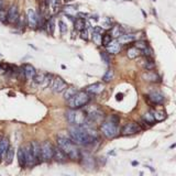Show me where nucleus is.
<instances>
[{"mask_svg":"<svg viewBox=\"0 0 176 176\" xmlns=\"http://www.w3.org/2000/svg\"><path fill=\"white\" fill-rule=\"evenodd\" d=\"M85 90L90 95H99L100 92L105 90V85L102 83H94V84L87 86Z\"/></svg>","mask_w":176,"mask_h":176,"instance_id":"obj_19","label":"nucleus"},{"mask_svg":"<svg viewBox=\"0 0 176 176\" xmlns=\"http://www.w3.org/2000/svg\"><path fill=\"white\" fill-rule=\"evenodd\" d=\"M68 84L64 81L61 76H53V78L51 79L49 87L51 88V90L54 92H62L66 89Z\"/></svg>","mask_w":176,"mask_h":176,"instance_id":"obj_10","label":"nucleus"},{"mask_svg":"<svg viewBox=\"0 0 176 176\" xmlns=\"http://www.w3.org/2000/svg\"><path fill=\"white\" fill-rule=\"evenodd\" d=\"M122 33H123L122 28L119 26V24H113V26H111V29H110V32H109V34L111 35V38L112 39H118Z\"/></svg>","mask_w":176,"mask_h":176,"instance_id":"obj_29","label":"nucleus"},{"mask_svg":"<svg viewBox=\"0 0 176 176\" xmlns=\"http://www.w3.org/2000/svg\"><path fill=\"white\" fill-rule=\"evenodd\" d=\"M68 134L72 141L81 147L94 144L99 139L98 132L88 126H72L68 129Z\"/></svg>","mask_w":176,"mask_h":176,"instance_id":"obj_1","label":"nucleus"},{"mask_svg":"<svg viewBox=\"0 0 176 176\" xmlns=\"http://www.w3.org/2000/svg\"><path fill=\"white\" fill-rule=\"evenodd\" d=\"M9 145H10L9 139L1 138V136H0V161L5 157V155H6V152H7V150H8Z\"/></svg>","mask_w":176,"mask_h":176,"instance_id":"obj_25","label":"nucleus"},{"mask_svg":"<svg viewBox=\"0 0 176 176\" xmlns=\"http://www.w3.org/2000/svg\"><path fill=\"white\" fill-rule=\"evenodd\" d=\"M112 40V38H111V35L109 34V33H105V34L101 35V45L102 46H106L108 45V44L110 43V41Z\"/></svg>","mask_w":176,"mask_h":176,"instance_id":"obj_36","label":"nucleus"},{"mask_svg":"<svg viewBox=\"0 0 176 176\" xmlns=\"http://www.w3.org/2000/svg\"><path fill=\"white\" fill-rule=\"evenodd\" d=\"M18 163L22 168H26V159H24V150L23 147H21L18 150Z\"/></svg>","mask_w":176,"mask_h":176,"instance_id":"obj_33","label":"nucleus"},{"mask_svg":"<svg viewBox=\"0 0 176 176\" xmlns=\"http://www.w3.org/2000/svg\"><path fill=\"white\" fill-rule=\"evenodd\" d=\"M79 161L81 162V164L84 165L85 167H94L95 166V160L92 159L89 154L87 153H81V157Z\"/></svg>","mask_w":176,"mask_h":176,"instance_id":"obj_23","label":"nucleus"},{"mask_svg":"<svg viewBox=\"0 0 176 176\" xmlns=\"http://www.w3.org/2000/svg\"><path fill=\"white\" fill-rule=\"evenodd\" d=\"M58 26H60V31H61L62 34H65L67 32V26H66V23L64 22V21L60 20L58 21Z\"/></svg>","mask_w":176,"mask_h":176,"instance_id":"obj_39","label":"nucleus"},{"mask_svg":"<svg viewBox=\"0 0 176 176\" xmlns=\"http://www.w3.org/2000/svg\"><path fill=\"white\" fill-rule=\"evenodd\" d=\"M65 0H45L44 1V8L41 9V11L43 12L44 10L47 11V19L52 18L53 16L57 15L64 7Z\"/></svg>","mask_w":176,"mask_h":176,"instance_id":"obj_5","label":"nucleus"},{"mask_svg":"<svg viewBox=\"0 0 176 176\" xmlns=\"http://www.w3.org/2000/svg\"><path fill=\"white\" fill-rule=\"evenodd\" d=\"M140 65H141L142 68H144L145 71H151V69L155 68V63H154V61L152 60V57H147V56H143Z\"/></svg>","mask_w":176,"mask_h":176,"instance_id":"obj_24","label":"nucleus"},{"mask_svg":"<svg viewBox=\"0 0 176 176\" xmlns=\"http://www.w3.org/2000/svg\"><path fill=\"white\" fill-rule=\"evenodd\" d=\"M89 30L87 29V26L85 28V29H83L81 31H79V36H81V39H83V40L85 41H88L89 40Z\"/></svg>","mask_w":176,"mask_h":176,"instance_id":"obj_38","label":"nucleus"},{"mask_svg":"<svg viewBox=\"0 0 176 176\" xmlns=\"http://www.w3.org/2000/svg\"><path fill=\"white\" fill-rule=\"evenodd\" d=\"M74 28H75V30H77V31H81L83 29H85L87 26L86 24V20H85L84 18H77V19H74Z\"/></svg>","mask_w":176,"mask_h":176,"instance_id":"obj_30","label":"nucleus"},{"mask_svg":"<svg viewBox=\"0 0 176 176\" xmlns=\"http://www.w3.org/2000/svg\"><path fill=\"white\" fill-rule=\"evenodd\" d=\"M101 31H102V30L97 26V28L94 29V31H92L91 33V40L96 45H99V44L101 43V35H102L101 34Z\"/></svg>","mask_w":176,"mask_h":176,"instance_id":"obj_28","label":"nucleus"},{"mask_svg":"<svg viewBox=\"0 0 176 176\" xmlns=\"http://www.w3.org/2000/svg\"><path fill=\"white\" fill-rule=\"evenodd\" d=\"M26 21L31 29H36L40 26V16L33 9H29L26 12Z\"/></svg>","mask_w":176,"mask_h":176,"instance_id":"obj_12","label":"nucleus"},{"mask_svg":"<svg viewBox=\"0 0 176 176\" xmlns=\"http://www.w3.org/2000/svg\"><path fill=\"white\" fill-rule=\"evenodd\" d=\"M5 8V2H3V0H0V10H2Z\"/></svg>","mask_w":176,"mask_h":176,"instance_id":"obj_43","label":"nucleus"},{"mask_svg":"<svg viewBox=\"0 0 176 176\" xmlns=\"http://www.w3.org/2000/svg\"><path fill=\"white\" fill-rule=\"evenodd\" d=\"M142 79L147 83H160L161 81V77L156 72H154L153 69L151 71H145L143 74L141 75Z\"/></svg>","mask_w":176,"mask_h":176,"instance_id":"obj_15","label":"nucleus"},{"mask_svg":"<svg viewBox=\"0 0 176 176\" xmlns=\"http://www.w3.org/2000/svg\"><path fill=\"white\" fill-rule=\"evenodd\" d=\"M117 40H118V42L120 44H128L139 40V36L136 34H134V33H122Z\"/></svg>","mask_w":176,"mask_h":176,"instance_id":"obj_21","label":"nucleus"},{"mask_svg":"<svg viewBox=\"0 0 176 176\" xmlns=\"http://www.w3.org/2000/svg\"><path fill=\"white\" fill-rule=\"evenodd\" d=\"M100 131L102 132L106 138L108 139H112L116 138L118 136V132H119V129H118V123H115L113 121L111 120H104L101 122V126H100Z\"/></svg>","mask_w":176,"mask_h":176,"instance_id":"obj_6","label":"nucleus"},{"mask_svg":"<svg viewBox=\"0 0 176 176\" xmlns=\"http://www.w3.org/2000/svg\"><path fill=\"white\" fill-rule=\"evenodd\" d=\"M141 126L134 121H130L126 123L121 129L122 136H132L134 133H138L139 131H141Z\"/></svg>","mask_w":176,"mask_h":176,"instance_id":"obj_11","label":"nucleus"},{"mask_svg":"<svg viewBox=\"0 0 176 176\" xmlns=\"http://www.w3.org/2000/svg\"><path fill=\"white\" fill-rule=\"evenodd\" d=\"M105 47H106V51L108 52V54H118L121 51V44L119 43L118 40H113V39Z\"/></svg>","mask_w":176,"mask_h":176,"instance_id":"obj_20","label":"nucleus"},{"mask_svg":"<svg viewBox=\"0 0 176 176\" xmlns=\"http://www.w3.org/2000/svg\"><path fill=\"white\" fill-rule=\"evenodd\" d=\"M20 15H19V8H18L17 5H11L10 8L8 9L7 11V19L6 22L9 24H16L18 22V19H19Z\"/></svg>","mask_w":176,"mask_h":176,"instance_id":"obj_13","label":"nucleus"},{"mask_svg":"<svg viewBox=\"0 0 176 176\" xmlns=\"http://www.w3.org/2000/svg\"><path fill=\"white\" fill-rule=\"evenodd\" d=\"M30 147H31V152L33 154V157L35 160V164L38 165L40 164L41 162V149H40V143L38 141H32L31 144H30Z\"/></svg>","mask_w":176,"mask_h":176,"instance_id":"obj_18","label":"nucleus"},{"mask_svg":"<svg viewBox=\"0 0 176 176\" xmlns=\"http://www.w3.org/2000/svg\"><path fill=\"white\" fill-rule=\"evenodd\" d=\"M23 150H24V159H26V167H33L35 164V160L33 157V154L31 152V147L30 145H26V147H23Z\"/></svg>","mask_w":176,"mask_h":176,"instance_id":"obj_17","label":"nucleus"},{"mask_svg":"<svg viewBox=\"0 0 176 176\" xmlns=\"http://www.w3.org/2000/svg\"><path fill=\"white\" fill-rule=\"evenodd\" d=\"M53 159L57 162V163H66L68 157L65 155V153H64L60 147H54V150H53Z\"/></svg>","mask_w":176,"mask_h":176,"instance_id":"obj_22","label":"nucleus"},{"mask_svg":"<svg viewBox=\"0 0 176 176\" xmlns=\"http://www.w3.org/2000/svg\"><path fill=\"white\" fill-rule=\"evenodd\" d=\"M66 120L71 126H88V122H90L87 113L81 108L68 110L66 112Z\"/></svg>","mask_w":176,"mask_h":176,"instance_id":"obj_3","label":"nucleus"},{"mask_svg":"<svg viewBox=\"0 0 176 176\" xmlns=\"http://www.w3.org/2000/svg\"><path fill=\"white\" fill-rule=\"evenodd\" d=\"M13 155H15V150H13V147L9 145L8 150L6 152V155H5L7 159V164H11L12 160H13Z\"/></svg>","mask_w":176,"mask_h":176,"instance_id":"obj_35","label":"nucleus"},{"mask_svg":"<svg viewBox=\"0 0 176 176\" xmlns=\"http://www.w3.org/2000/svg\"><path fill=\"white\" fill-rule=\"evenodd\" d=\"M122 98H123V94H122V92H118L117 96H116V99L118 101H120V100H122Z\"/></svg>","mask_w":176,"mask_h":176,"instance_id":"obj_42","label":"nucleus"},{"mask_svg":"<svg viewBox=\"0 0 176 176\" xmlns=\"http://www.w3.org/2000/svg\"><path fill=\"white\" fill-rule=\"evenodd\" d=\"M57 147L63 151L65 155L73 161H79L81 157V151L78 149V145L71 139L58 136L57 138Z\"/></svg>","mask_w":176,"mask_h":176,"instance_id":"obj_2","label":"nucleus"},{"mask_svg":"<svg viewBox=\"0 0 176 176\" xmlns=\"http://www.w3.org/2000/svg\"><path fill=\"white\" fill-rule=\"evenodd\" d=\"M77 91H78V90H77V88H76V87H74V86L68 87V86H67L66 89L64 90V99H65V100H68V99L71 98V97H73V96L75 95Z\"/></svg>","mask_w":176,"mask_h":176,"instance_id":"obj_32","label":"nucleus"},{"mask_svg":"<svg viewBox=\"0 0 176 176\" xmlns=\"http://www.w3.org/2000/svg\"><path fill=\"white\" fill-rule=\"evenodd\" d=\"M142 121L144 122V123H147V126H153V124L155 123L154 117H153V115H152V112H151V111H149V112H145L144 115L142 116Z\"/></svg>","mask_w":176,"mask_h":176,"instance_id":"obj_31","label":"nucleus"},{"mask_svg":"<svg viewBox=\"0 0 176 176\" xmlns=\"http://www.w3.org/2000/svg\"><path fill=\"white\" fill-rule=\"evenodd\" d=\"M151 112H152V115H153L155 122L163 121V120H165V119H166V117H167V115H166V112H165L164 110L160 109V108H155V109H153L152 111H151Z\"/></svg>","mask_w":176,"mask_h":176,"instance_id":"obj_26","label":"nucleus"},{"mask_svg":"<svg viewBox=\"0 0 176 176\" xmlns=\"http://www.w3.org/2000/svg\"><path fill=\"white\" fill-rule=\"evenodd\" d=\"M153 1H155V0H153Z\"/></svg>","mask_w":176,"mask_h":176,"instance_id":"obj_45","label":"nucleus"},{"mask_svg":"<svg viewBox=\"0 0 176 176\" xmlns=\"http://www.w3.org/2000/svg\"><path fill=\"white\" fill-rule=\"evenodd\" d=\"M127 56L130 60H136V58L140 57L141 56V50L138 49L136 46H131L130 49H128L127 51Z\"/></svg>","mask_w":176,"mask_h":176,"instance_id":"obj_27","label":"nucleus"},{"mask_svg":"<svg viewBox=\"0 0 176 176\" xmlns=\"http://www.w3.org/2000/svg\"><path fill=\"white\" fill-rule=\"evenodd\" d=\"M45 29H46V31H47V33H49L50 35H52L53 33H54L55 24H54V20H53L52 18L47 19V22H46V24H45Z\"/></svg>","mask_w":176,"mask_h":176,"instance_id":"obj_34","label":"nucleus"},{"mask_svg":"<svg viewBox=\"0 0 176 176\" xmlns=\"http://www.w3.org/2000/svg\"><path fill=\"white\" fill-rule=\"evenodd\" d=\"M21 69H22V73H23V78H26L28 81H32V78L33 76L35 75V73H36V69L33 65L31 64H23L22 66H21Z\"/></svg>","mask_w":176,"mask_h":176,"instance_id":"obj_16","label":"nucleus"},{"mask_svg":"<svg viewBox=\"0 0 176 176\" xmlns=\"http://www.w3.org/2000/svg\"><path fill=\"white\" fill-rule=\"evenodd\" d=\"M112 78H113V72L111 69H107L106 73L104 74V76H102V81H106V83H109Z\"/></svg>","mask_w":176,"mask_h":176,"instance_id":"obj_37","label":"nucleus"},{"mask_svg":"<svg viewBox=\"0 0 176 176\" xmlns=\"http://www.w3.org/2000/svg\"><path fill=\"white\" fill-rule=\"evenodd\" d=\"M175 147H176V144H172V145H171V149H174Z\"/></svg>","mask_w":176,"mask_h":176,"instance_id":"obj_44","label":"nucleus"},{"mask_svg":"<svg viewBox=\"0 0 176 176\" xmlns=\"http://www.w3.org/2000/svg\"><path fill=\"white\" fill-rule=\"evenodd\" d=\"M66 101L69 109H79L88 105L90 101V94H88L86 90H81Z\"/></svg>","mask_w":176,"mask_h":176,"instance_id":"obj_4","label":"nucleus"},{"mask_svg":"<svg viewBox=\"0 0 176 176\" xmlns=\"http://www.w3.org/2000/svg\"><path fill=\"white\" fill-rule=\"evenodd\" d=\"M147 98L149 99L151 105L153 106H161L164 102V96L160 91H152L147 96Z\"/></svg>","mask_w":176,"mask_h":176,"instance_id":"obj_14","label":"nucleus"},{"mask_svg":"<svg viewBox=\"0 0 176 176\" xmlns=\"http://www.w3.org/2000/svg\"><path fill=\"white\" fill-rule=\"evenodd\" d=\"M87 117L89 119L90 122H102L106 118V115H105L104 110L101 108L97 107H90L89 109L87 110Z\"/></svg>","mask_w":176,"mask_h":176,"instance_id":"obj_8","label":"nucleus"},{"mask_svg":"<svg viewBox=\"0 0 176 176\" xmlns=\"http://www.w3.org/2000/svg\"><path fill=\"white\" fill-rule=\"evenodd\" d=\"M100 56L101 58H102V61H104L105 64H109L110 63V57H109V55H108V52H100Z\"/></svg>","mask_w":176,"mask_h":176,"instance_id":"obj_40","label":"nucleus"},{"mask_svg":"<svg viewBox=\"0 0 176 176\" xmlns=\"http://www.w3.org/2000/svg\"><path fill=\"white\" fill-rule=\"evenodd\" d=\"M7 10L6 8H3L2 10H0V21L1 22H6V19H7Z\"/></svg>","mask_w":176,"mask_h":176,"instance_id":"obj_41","label":"nucleus"},{"mask_svg":"<svg viewBox=\"0 0 176 176\" xmlns=\"http://www.w3.org/2000/svg\"><path fill=\"white\" fill-rule=\"evenodd\" d=\"M52 78H53V75L50 74V73H43V72H38V71H36L35 75L32 78V81H33V84L41 87V88H46V87H49Z\"/></svg>","mask_w":176,"mask_h":176,"instance_id":"obj_7","label":"nucleus"},{"mask_svg":"<svg viewBox=\"0 0 176 176\" xmlns=\"http://www.w3.org/2000/svg\"><path fill=\"white\" fill-rule=\"evenodd\" d=\"M41 149V161L50 162L53 159V150L54 147L50 141H44L42 144H40Z\"/></svg>","mask_w":176,"mask_h":176,"instance_id":"obj_9","label":"nucleus"}]
</instances>
